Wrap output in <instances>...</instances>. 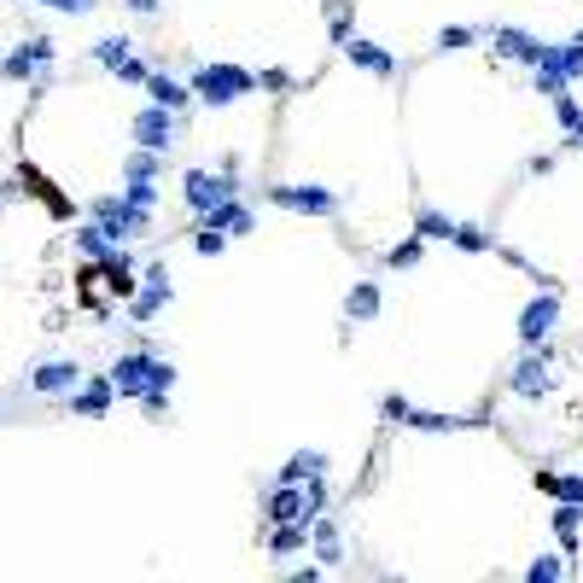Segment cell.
<instances>
[{
	"label": "cell",
	"instance_id": "obj_28",
	"mask_svg": "<svg viewBox=\"0 0 583 583\" xmlns=\"http://www.w3.org/2000/svg\"><path fill=\"white\" fill-rule=\"evenodd\" d=\"M158 170H163V152H146V146L123 158V181H140V176H158Z\"/></svg>",
	"mask_w": 583,
	"mask_h": 583
},
{
	"label": "cell",
	"instance_id": "obj_43",
	"mask_svg": "<svg viewBox=\"0 0 583 583\" xmlns=\"http://www.w3.org/2000/svg\"><path fill=\"white\" fill-rule=\"evenodd\" d=\"M18 7H30V0H18Z\"/></svg>",
	"mask_w": 583,
	"mask_h": 583
},
{
	"label": "cell",
	"instance_id": "obj_4",
	"mask_svg": "<svg viewBox=\"0 0 583 583\" xmlns=\"http://www.w3.org/2000/svg\"><path fill=\"white\" fill-rule=\"evenodd\" d=\"M53 59H59V47H53L47 35H35V41H24L18 53L0 59V76H7V82H30V88H47Z\"/></svg>",
	"mask_w": 583,
	"mask_h": 583
},
{
	"label": "cell",
	"instance_id": "obj_42",
	"mask_svg": "<svg viewBox=\"0 0 583 583\" xmlns=\"http://www.w3.org/2000/svg\"><path fill=\"white\" fill-rule=\"evenodd\" d=\"M123 7H129V12H140V18H152V12L163 7V0H123Z\"/></svg>",
	"mask_w": 583,
	"mask_h": 583
},
{
	"label": "cell",
	"instance_id": "obj_18",
	"mask_svg": "<svg viewBox=\"0 0 583 583\" xmlns=\"http://www.w3.org/2000/svg\"><path fill=\"white\" fill-rule=\"evenodd\" d=\"M309 526H316V531H309V543H316V560H321V566H339V560H344V543H339V526H332V519H309Z\"/></svg>",
	"mask_w": 583,
	"mask_h": 583
},
{
	"label": "cell",
	"instance_id": "obj_32",
	"mask_svg": "<svg viewBox=\"0 0 583 583\" xmlns=\"http://www.w3.org/2000/svg\"><path fill=\"white\" fill-rule=\"evenodd\" d=\"M123 199H129V204H146V211H152V204H158V176L129 181V187H123Z\"/></svg>",
	"mask_w": 583,
	"mask_h": 583
},
{
	"label": "cell",
	"instance_id": "obj_37",
	"mask_svg": "<svg viewBox=\"0 0 583 583\" xmlns=\"http://www.w3.org/2000/svg\"><path fill=\"white\" fill-rule=\"evenodd\" d=\"M41 7H53V12H71V18H88L99 0H41Z\"/></svg>",
	"mask_w": 583,
	"mask_h": 583
},
{
	"label": "cell",
	"instance_id": "obj_26",
	"mask_svg": "<svg viewBox=\"0 0 583 583\" xmlns=\"http://www.w3.org/2000/svg\"><path fill=\"white\" fill-rule=\"evenodd\" d=\"M129 47L135 41L129 35H106V41H94V65H106V71H117L123 59H129Z\"/></svg>",
	"mask_w": 583,
	"mask_h": 583
},
{
	"label": "cell",
	"instance_id": "obj_39",
	"mask_svg": "<svg viewBox=\"0 0 583 583\" xmlns=\"http://www.w3.org/2000/svg\"><path fill=\"white\" fill-rule=\"evenodd\" d=\"M380 409H385V421H391V426H403V421H409V398H398V391H391Z\"/></svg>",
	"mask_w": 583,
	"mask_h": 583
},
{
	"label": "cell",
	"instance_id": "obj_29",
	"mask_svg": "<svg viewBox=\"0 0 583 583\" xmlns=\"http://www.w3.org/2000/svg\"><path fill=\"white\" fill-rule=\"evenodd\" d=\"M414 234H421V240H449V234H455V222H449V216H437V211H421V216H414Z\"/></svg>",
	"mask_w": 583,
	"mask_h": 583
},
{
	"label": "cell",
	"instance_id": "obj_38",
	"mask_svg": "<svg viewBox=\"0 0 583 583\" xmlns=\"http://www.w3.org/2000/svg\"><path fill=\"white\" fill-rule=\"evenodd\" d=\"M140 409L152 414V421H170V391H152V398H140Z\"/></svg>",
	"mask_w": 583,
	"mask_h": 583
},
{
	"label": "cell",
	"instance_id": "obj_8",
	"mask_svg": "<svg viewBox=\"0 0 583 583\" xmlns=\"http://www.w3.org/2000/svg\"><path fill=\"white\" fill-rule=\"evenodd\" d=\"M268 199H275L280 211H304V216H332V211H339V193H332V187H298V181H280V187H268Z\"/></svg>",
	"mask_w": 583,
	"mask_h": 583
},
{
	"label": "cell",
	"instance_id": "obj_22",
	"mask_svg": "<svg viewBox=\"0 0 583 583\" xmlns=\"http://www.w3.org/2000/svg\"><path fill=\"white\" fill-rule=\"evenodd\" d=\"M537 490H549L554 502H577L583 508V473H537Z\"/></svg>",
	"mask_w": 583,
	"mask_h": 583
},
{
	"label": "cell",
	"instance_id": "obj_14",
	"mask_svg": "<svg viewBox=\"0 0 583 583\" xmlns=\"http://www.w3.org/2000/svg\"><path fill=\"white\" fill-rule=\"evenodd\" d=\"M140 88H146V99H152V106H170V112L193 106V88H187V82H176V76H163V71H152Z\"/></svg>",
	"mask_w": 583,
	"mask_h": 583
},
{
	"label": "cell",
	"instance_id": "obj_34",
	"mask_svg": "<svg viewBox=\"0 0 583 583\" xmlns=\"http://www.w3.org/2000/svg\"><path fill=\"white\" fill-rule=\"evenodd\" d=\"M385 263H391V268H414V263H421V234H414V240H403V245H391V252H385Z\"/></svg>",
	"mask_w": 583,
	"mask_h": 583
},
{
	"label": "cell",
	"instance_id": "obj_44",
	"mask_svg": "<svg viewBox=\"0 0 583 583\" xmlns=\"http://www.w3.org/2000/svg\"><path fill=\"white\" fill-rule=\"evenodd\" d=\"M577 35H583V30H577Z\"/></svg>",
	"mask_w": 583,
	"mask_h": 583
},
{
	"label": "cell",
	"instance_id": "obj_2",
	"mask_svg": "<svg viewBox=\"0 0 583 583\" xmlns=\"http://www.w3.org/2000/svg\"><path fill=\"white\" fill-rule=\"evenodd\" d=\"M187 88H193V99H204V106H234V99L257 94V76L245 65H199Z\"/></svg>",
	"mask_w": 583,
	"mask_h": 583
},
{
	"label": "cell",
	"instance_id": "obj_10",
	"mask_svg": "<svg viewBox=\"0 0 583 583\" xmlns=\"http://www.w3.org/2000/svg\"><path fill=\"white\" fill-rule=\"evenodd\" d=\"M554 321H560V298H554V292L531 298L526 309H519V344H543L554 332Z\"/></svg>",
	"mask_w": 583,
	"mask_h": 583
},
{
	"label": "cell",
	"instance_id": "obj_6",
	"mask_svg": "<svg viewBox=\"0 0 583 583\" xmlns=\"http://www.w3.org/2000/svg\"><path fill=\"white\" fill-rule=\"evenodd\" d=\"M135 140L146 146V152H176V140H181V112L146 106V112L135 117Z\"/></svg>",
	"mask_w": 583,
	"mask_h": 583
},
{
	"label": "cell",
	"instance_id": "obj_13",
	"mask_svg": "<svg viewBox=\"0 0 583 583\" xmlns=\"http://www.w3.org/2000/svg\"><path fill=\"white\" fill-rule=\"evenodd\" d=\"M76 385H82V368L76 362H41L30 373V391H41V398H71Z\"/></svg>",
	"mask_w": 583,
	"mask_h": 583
},
{
	"label": "cell",
	"instance_id": "obj_7",
	"mask_svg": "<svg viewBox=\"0 0 583 583\" xmlns=\"http://www.w3.org/2000/svg\"><path fill=\"white\" fill-rule=\"evenodd\" d=\"M508 391H513V398H526V403H537V398H549V391H554V373H549L543 344H526V357H519Z\"/></svg>",
	"mask_w": 583,
	"mask_h": 583
},
{
	"label": "cell",
	"instance_id": "obj_9",
	"mask_svg": "<svg viewBox=\"0 0 583 583\" xmlns=\"http://www.w3.org/2000/svg\"><path fill=\"white\" fill-rule=\"evenodd\" d=\"M170 298H176V286H170V268H163V263H152V268H146V275H140L135 298H129V316H135V321H152V316H158V309L170 304Z\"/></svg>",
	"mask_w": 583,
	"mask_h": 583
},
{
	"label": "cell",
	"instance_id": "obj_17",
	"mask_svg": "<svg viewBox=\"0 0 583 583\" xmlns=\"http://www.w3.org/2000/svg\"><path fill=\"white\" fill-rule=\"evenodd\" d=\"M76 252L88 257V263H106V257H117V240H112L99 222H82V227H76Z\"/></svg>",
	"mask_w": 583,
	"mask_h": 583
},
{
	"label": "cell",
	"instance_id": "obj_25",
	"mask_svg": "<svg viewBox=\"0 0 583 583\" xmlns=\"http://www.w3.org/2000/svg\"><path fill=\"white\" fill-rule=\"evenodd\" d=\"M403 426H414V432H462V426H473V421H455V414H426V409H409V421Z\"/></svg>",
	"mask_w": 583,
	"mask_h": 583
},
{
	"label": "cell",
	"instance_id": "obj_1",
	"mask_svg": "<svg viewBox=\"0 0 583 583\" xmlns=\"http://www.w3.org/2000/svg\"><path fill=\"white\" fill-rule=\"evenodd\" d=\"M176 385V368L163 357H146V350H129V357L112 362V391L117 398H152V391H170Z\"/></svg>",
	"mask_w": 583,
	"mask_h": 583
},
{
	"label": "cell",
	"instance_id": "obj_23",
	"mask_svg": "<svg viewBox=\"0 0 583 583\" xmlns=\"http://www.w3.org/2000/svg\"><path fill=\"white\" fill-rule=\"evenodd\" d=\"M309 543V526H304V519H286V526H275V531H268V554H298Z\"/></svg>",
	"mask_w": 583,
	"mask_h": 583
},
{
	"label": "cell",
	"instance_id": "obj_21",
	"mask_svg": "<svg viewBox=\"0 0 583 583\" xmlns=\"http://www.w3.org/2000/svg\"><path fill=\"white\" fill-rule=\"evenodd\" d=\"M316 473H327V455L321 449H298V455H286L280 485H304V478H316Z\"/></svg>",
	"mask_w": 583,
	"mask_h": 583
},
{
	"label": "cell",
	"instance_id": "obj_19",
	"mask_svg": "<svg viewBox=\"0 0 583 583\" xmlns=\"http://www.w3.org/2000/svg\"><path fill=\"white\" fill-rule=\"evenodd\" d=\"M344 316L350 321H373V316H380V280H357V286H350Z\"/></svg>",
	"mask_w": 583,
	"mask_h": 583
},
{
	"label": "cell",
	"instance_id": "obj_27",
	"mask_svg": "<svg viewBox=\"0 0 583 583\" xmlns=\"http://www.w3.org/2000/svg\"><path fill=\"white\" fill-rule=\"evenodd\" d=\"M566 577V554H537L526 566V583H560Z\"/></svg>",
	"mask_w": 583,
	"mask_h": 583
},
{
	"label": "cell",
	"instance_id": "obj_41",
	"mask_svg": "<svg viewBox=\"0 0 583 583\" xmlns=\"http://www.w3.org/2000/svg\"><path fill=\"white\" fill-rule=\"evenodd\" d=\"M257 88H275V94H286V88H292V76H286V71H263V76H257Z\"/></svg>",
	"mask_w": 583,
	"mask_h": 583
},
{
	"label": "cell",
	"instance_id": "obj_3",
	"mask_svg": "<svg viewBox=\"0 0 583 583\" xmlns=\"http://www.w3.org/2000/svg\"><path fill=\"white\" fill-rule=\"evenodd\" d=\"M94 222L123 245V240H140L146 227H152V211H146V204H129L123 193H106V199H94Z\"/></svg>",
	"mask_w": 583,
	"mask_h": 583
},
{
	"label": "cell",
	"instance_id": "obj_30",
	"mask_svg": "<svg viewBox=\"0 0 583 583\" xmlns=\"http://www.w3.org/2000/svg\"><path fill=\"white\" fill-rule=\"evenodd\" d=\"M473 41H478V30L449 24V30H437V53H462V47H473Z\"/></svg>",
	"mask_w": 583,
	"mask_h": 583
},
{
	"label": "cell",
	"instance_id": "obj_31",
	"mask_svg": "<svg viewBox=\"0 0 583 583\" xmlns=\"http://www.w3.org/2000/svg\"><path fill=\"white\" fill-rule=\"evenodd\" d=\"M449 240L462 245V252H490V234H485V227H473V222H455Z\"/></svg>",
	"mask_w": 583,
	"mask_h": 583
},
{
	"label": "cell",
	"instance_id": "obj_20",
	"mask_svg": "<svg viewBox=\"0 0 583 583\" xmlns=\"http://www.w3.org/2000/svg\"><path fill=\"white\" fill-rule=\"evenodd\" d=\"M554 537H560V554L577 549V537H583V508L577 502H554Z\"/></svg>",
	"mask_w": 583,
	"mask_h": 583
},
{
	"label": "cell",
	"instance_id": "obj_5",
	"mask_svg": "<svg viewBox=\"0 0 583 583\" xmlns=\"http://www.w3.org/2000/svg\"><path fill=\"white\" fill-rule=\"evenodd\" d=\"M181 199L204 216L211 204L234 199V170H187V176H181Z\"/></svg>",
	"mask_w": 583,
	"mask_h": 583
},
{
	"label": "cell",
	"instance_id": "obj_16",
	"mask_svg": "<svg viewBox=\"0 0 583 583\" xmlns=\"http://www.w3.org/2000/svg\"><path fill=\"white\" fill-rule=\"evenodd\" d=\"M204 222H211V227H222V234H252V211H245V204L240 199H222V204H211V211H204Z\"/></svg>",
	"mask_w": 583,
	"mask_h": 583
},
{
	"label": "cell",
	"instance_id": "obj_24",
	"mask_svg": "<svg viewBox=\"0 0 583 583\" xmlns=\"http://www.w3.org/2000/svg\"><path fill=\"white\" fill-rule=\"evenodd\" d=\"M549 59L560 65V76H566V82H577V76H583V35H572V41H560V47H549Z\"/></svg>",
	"mask_w": 583,
	"mask_h": 583
},
{
	"label": "cell",
	"instance_id": "obj_36",
	"mask_svg": "<svg viewBox=\"0 0 583 583\" xmlns=\"http://www.w3.org/2000/svg\"><path fill=\"white\" fill-rule=\"evenodd\" d=\"M327 24H332V41L350 35V0H327Z\"/></svg>",
	"mask_w": 583,
	"mask_h": 583
},
{
	"label": "cell",
	"instance_id": "obj_33",
	"mask_svg": "<svg viewBox=\"0 0 583 583\" xmlns=\"http://www.w3.org/2000/svg\"><path fill=\"white\" fill-rule=\"evenodd\" d=\"M222 245H227V234H222V227H211V222H199V234H193V252H199V257H216V252H222Z\"/></svg>",
	"mask_w": 583,
	"mask_h": 583
},
{
	"label": "cell",
	"instance_id": "obj_35",
	"mask_svg": "<svg viewBox=\"0 0 583 583\" xmlns=\"http://www.w3.org/2000/svg\"><path fill=\"white\" fill-rule=\"evenodd\" d=\"M554 117H560V129H577V123H583V106H577V99L572 94H554Z\"/></svg>",
	"mask_w": 583,
	"mask_h": 583
},
{
	"label": "cell",
	"instance_id": "obj_40",
	"mask_svg": "<svg viewBox=\"0 0 583 583\" xmlns=\"http://www.w3.org/2000/svg\"><path fill=\"white\" fill-rule=\"evenodd\" d=\"M117 76H123V82H146V76H152V65H140V59L129 53V59L117 65Z\"/></svg>",
	"mask_w": 583,
	"mask_h": 583
},
{
	"label": "cell",
	"instance_id": "obj_15",
	"mask_svg": "<svg viewBox=\"0 0 583 583\" xmlns=\"http://www.w3.org/2000/svg\"><path fill=\"white\" fill-rule=\"evenodd\" d=\"M112 398H117V391H112V373H106V380L71 391V414H82V421H99V414L112 409Z\"/></svg>",
	"mask_w": 583,
	"mask_h": 583
},
{
	"label": "cell",
	"instance_id": "obj_11",
	"mask_svg": "<svg viewBox=\"0 0 583 583\" xmlns=\"http://www.w3.org/2000/svg\"><path fill=\"white\" fill-rule=\"evenodd\" d=\"M339 47H344V59H350V65H357V71H368V76H398V71H403V65H398V53H385L380 41L344 35Z\"/></svg>",
	"mask_w": 583,
	"mask_h": 583
},
{
	"label": "cell",
	"instance_id": "obj_12",
	"mask_svg": "<svg viewBox=\"0 0 583 583\" xmlns=\"http://www.w3.org/2000/svg\"><path fill=\"white\" fill-rule=\"evenodd\" d=\"M490 47L502 53V59H513V65H537V59L549 53V41H537L531 30H513V24H502V30H490Z\"/></svg>",
	"mask_w": 583,
	"mask_h": 583
}]
</instances>
